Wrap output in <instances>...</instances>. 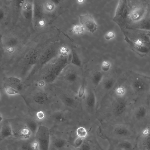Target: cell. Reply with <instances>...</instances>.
Instances as JSON below:
<instances>
[{"label": "cell", "mask_w": 150, "mask_h": 150, "mask_svg": "<svg viewBox=\"0 0 150 150\" xmlns=\"http://www.w3.org/2000/svg\"><path fill=\"white\" fill-rule=\"evenodd\" d=\"M149 93H150V90H149Z\"/></svg>", "instance_id": "cell-40"}, {"label": "cell", "mask_w": 150, "mask_h": 150, "mask_svg": "<svg viewBox=\"0 0 150 150\" xmlns=\"http://www.w3.org/2000/svg\"><path fill=\"white\" fill-rule=\"evenodd\" d=\"M148 120H149V125H150V107H149Z\"/></svg>", "instance_id": "cell-37"}, {"label": "cell", "mask_w": 150, "mask_h": 150, "mask_svg": "<svg viewBox=\"0 0 150 150\" xmlns=\"http://www.w3.org/2000/svg\"><path fill=\"white\" fill-rule=\"evenodd\" d=\"M45 115L44 112L42 111L38 112L36 114L37 118L39 120H42L45 117Z\"/></svg>", "instance_id": "cell-35"}, {"label": "cell", "mask_w": 150, "mask_h": 150, "mask_svg": "<svg viewBox=\"0 0 150 150\" xmlns=\"http://www.w3.org/2000/svg\"><path fill=\"white\" fill-rule=\"evenodd\" d=\"M84 96V102L86 106L89 109H94L96 104V97L94 91L92 90L86 89Z\"/></svg>", "instance_id": "cell-12"}, {"label": "cell", "mask_w": 150, "mask_h": 150, "mask_svg": "<svg viewBox=\"0 0 150 150\" xmlns=\"http://www.w3.org/2000/svg\"><path fill=\"white\" fill-rule=\"evenodd\" d=\"M21 11L24 16L28 19L32 17L33 4L28 1H23L21 6Z\"/></svg>", "instance_id": "cell-16"}, {"label": "cell", "mask_w": 150, "mask_h": 150, "mask_svg": "<svg viewBox=\"0 0 150 150\" xmlns=\"http://www.w3.org/2000/svg\"><path fill=\"white\" fill-rule=\"evenodd\" d=\"M42 11L46 14H51L54 12L57 5L54 1L51 0L45 1L42 3Z\"/></svg>", "instance_id": "cell-17"}, {"label": "cell", "mask_w": 150, "mask_h": 150, "mask_svg": "<svg viewBox=\"0 0 150 150\" xmlns=\"http://www.w3.org/2000/svg\"><path fill=\"white\" fill-rule=\"evenodd\" d=\"M79 18L80 23L84 28L91 33L96 30L97 25L91 15L87 14L80 16Z\"/></svg>", "instance_id": "cell-10"}, {"label": "cell", "mask_w": 150, "mask_h": 150, "mask_svg": "<svg viewBox=\"0 0 150 150\" xmlns=\"http://www.w3.org/2000/svg\"><path fill=\"white\" fill-rule=\"evenodd\" d=\"M3 80L5 82L8 84V86L15 88L21 84V80L20 79L16 77L13 76L4 77Z\"/></svg>", "instance_id": "cell-20"}, {"label": "cell", "mask_w": 150, "mask_h": 150, "mask_svg": "<svg viewBox=\"0 0 150 150\" xmlns=\"http://www.w3.org/2000/svg\"><path fill=\"white\" fill-rule=\"evenodd\" d=\"M127 107V102L124 97H119L113 104L112 112L116 116H121L126 111Z\"/></svg>", "instance_id": "cell-9"}, {"label": "cell", "mask_w": 150, "mask_h": 150, "mask_svg": "<svg viewBox=\"0 0 150 150\" xmlns=\"http://www.w3.org/2000/svg\"><path fill=\"white\" fill-rule=\"evenodd\" d=\"M103 77V73L100 71H97L94 73L92 77L91 80L93 84L98 86L102 81Z\"/></svg>", "instance_id": "cell-21"}, {"label": "cell", "mask_w": 150, "mask_h": 150, "mask_svg": "<svg viewBox=\"0 0 150 150\" xmlns=\"http://www.w3.org/2000/svg\"><path fill=\"white\" fill-rule=\"evenodd\" d=\"M116 90V93L119 97H124L126 91L125 87L122 86H120L117 87Z\"/></svg>", "instance_id": "cell-29"}, {"label": "cell", "mask_w": 150, "mask_h": 150, "mask_svg": "<svg viewBox=\"0 0 150 150\" xmlns=\"http://www.w3.org/2000/svg\"><path fill=\"white\" fill-rule=\"evenodd\" d=\"M86 91V89L84 83H83L80 86L78 92L77 96L79 98H81L85 95Z\"/></svg>", "instance_id": "cell-27"}, {"label": "cell", "mask_w": 150, "mask_h": 150, "mask_svg": "<svg viewBox=\"0 0 150 150\" xmlns=\"http://www.w3.org/2000/svg\"><path fill=\"white\" fill-rule=\"evenodd\" d=\"M36 24L39 28H43L45 26L46 24V21L44 18H40L37 21Z\"/></svg>", "instance_id": "cell-32"}, {"label": "cell", "mask_w": 150, "mask_h": 150, "mask_svg": "<svg viewBox=\"0 0 150 150\" xmlns=\"http://www.w3.org/2000/svg\"><path fill=\"white\" fill-rule=\"evenodd\" d=\"M33 100L37 104L43 105L48 102L49 98L45 93L39 91L35 93L33 97Z\"/></svg>", "instance_id": "cell-18"}, {"label": "cell", "mask_w": 150, "mask_h": 150, "mask_svg": "<svg viewBox=\"0 0 150 150\" xmlns=\"http://www.w3.org/2000/svg\"><path fill=\"white\" fill-rule=\"evenodd\" d=\"M113 21L123 31L128 27L130 18V8L127 1H119Z\"/></svg>", "instance_id": "cell-2"}, {"label": "cell", "mask_w": 150, "mask_h": 150, "mask_svg": "<svg viewBox=\"0 0 150 150\" xmlns=\"http://www.w3.org/2000/svg\"><path fill=\"white\" fill-rule=\"evenodd\" d=\"M15 50V47L11 46H7L4 49V51L6 53L9 54L13 53Z\"/></svg>", "instance_id": "cell-33"}, {"label": "cell", "mask_w": 150, "mask_h": 150, "mask_svg": "<svg viewBox=\"0 0 150 150\" xmlns=\"http://www.w3.org/2000/svg\"><path fill=\"white\" fill-rule=\"evenodd\" d=\"M110 68V64L107 61H104L102 63L101 68L103 71L107 72L109 71Z\"/></svg>", "instance_id": "cell-31"}, {"label": "cell", "mask_w": 150, "mask_h": 150, "mask_svg": "<svg viewBox=\"0 0 150 150\" xmlns=\"http://www.w3.org/2000/svg\"><path fill=\"white\" fill-rule=\"evenodd\" d=\"M148 34L150 36V31H147Z\"/></svg>", "instance_id": "cell-38"}, {"label": "cell", "mask_w": 150, "mask_h": 150, "mask_svg": "<svg viewBox=\"0 0 150 150\" xmlns=\"http://www.w3.org/2000/svg\"><path fill=\"white\" fill-rule=\"evenodd\" d=\"M137 150H150V125L144 128L137 136Z\"/></svg>", "instance_id": "cell-7"}, {"label": "cell", "mask_w": 150, "mask_h": 150, "mask_svg": "<svg viewBox=\"0 0 150 150\" xmlns=\"http://www.w3.org/2000/svg\"><path fill=\"white\" fill-rule=\"evenodd\" d=\"M84 28L83 26L80 25H76L74 26L72 28V30L75 33H80L83 30Z\"/></svg>", "instance_id": "cell-34"}, {"label": "cell", "mask_w": 150, "mask_h": 150, "mask_svg": "<svg viewBox=\"0 0 150 150\" xmlns=\"http://www.w3.org/2000/svg\"><path fill=\"white\" fill-rule=\"evenodd\" d=\"M115 35L114 33L112 31H109L107 33L105 36V38L107 40H109L113 38Z\"/></svg>", "instance_id": "cell-36"}, {"label": "cell", "mask_w": 150, "mask_h": 150, "mask_svg": "<svg viewBox=\"0 0 150 150\" xmlns=\"http://www.w3.org/2000/svg\"><path fill=\"white\" fill-rule=\"evenodd\" d=\"M1 123L0 138L3 140L11 137H13L12 129L11 123L8 121L2 122Z\"/></svg>", "instance_id": "cell-11"}, {"label": "cell", "mask_w": 150, "mask_h": 150, "mask_svg": "<svg viewBox=\"0 0 150 150\" xmlns=\"http://www.w3.org/2000/svg\"><path fill=\"white\" fill-rule=\"evenodd\" d=\"M76 134L78 136L81 138H85L87 135L86 129L82 127H79L77 129Z\"/></svg>", "instance_id": "cell-28"}, {"label": "cell", "mask_w": 150, "mask_h": 150, "mask_svg": "<svg viewBox=\"0 0 150 150\" xmlns=\"http://www.w3.org/2000/svg\"><path fill=\"white\" fill-rule=\"evenodd\" d=\"M67 64L66 59H61L50 66L45 73L43 79L47 83L54 81L61 74Z\"/></svg>", "instance_id": "cell-6"}, {"label": "cell", "mask_w": 150, "mask_h": 150, "mask_svg": "<svg viewBox=\"0 0 150 150\" xmlns=\"http://www.w3.org/2000/svg\"><path fill=\"white\" fill-rule=\"evenodd\" d=\"M63 140L58 138H55L52 140V144L54 148L57 149L61 148L63 144Z\"/></svg>", "instance_id": "cell-25"}, {"label": "cell", "mask_w": 150, "mask_h": 150, "mask_svg": "<svg viewBox=\"0 0 150 150\" xmlns=\"http://www.w3.org/2000/svg\"><path fill=\"white\" fill-rule=\"evenodd\" d=\"M25 123L34 137L39 125H38L37 122L33 120H29Z\"/></svg>", "instance_id": "cell-22"}, {"label": "cell", "mask_w": 150, "mask_h": 150, "mask_svg": "<svg viewBox=\"0 0 150 150\" xmlns=\"http://www.w3.org/2000/svg\"><path fill=\"white\" fill-rule=\"evenodd\" d=\"M136 139L121 140L118 145L119 148L121 150H137Z\"/></svg>", "instance_id": "cell-14"}, {"label": "cell", "mask_w": 150, "mask_h": 150, "mask_svg": "<svg viewBox=\"0 0 150 150\" xmlns=\"http://www.w3.org/2000/svg\"><path fill=\"white\" fill-rule=\"evenodd\" d=\"M71 60V62L74 65L78 67L81 65V62L78 57L76 54L74 53Z\"/></svg>", "instance_id": "cell-30"}, {"label": "cell", "mask_w": 150, "mask_h": 150, "mask_svg": "<svg viewBox=\"0 0 150 150\" xmlns=\"http://www.w3.org/2000/svg\"><path fill=\"white\" fill-rule=\"evenodd\" d=\"M130 86L132 91L137 94L149 92L150 77L140 75L135 76L131 80Z\"/></svg>", "instance_id": "cell-4"}, {"label": "cell", "mask_w": 150, "mask_h": 150, "mask_svg": "<svg viewBox=\"0 0 150 150\" xmlns=\"http://www.w3.org/2000/svg\"><path fill=\"white\" fill-rule=\"evenodd\" d=\"M63 102L67 106L74 107L75 105L76 101L73 98L69 96H64L63 98Z\"/></svg>", "instance_id": "cell-24"}, {"label": "cell", "mask_w": 150, "mask_h": 150, "mask_svg": "<svg viewBox=\"0 0 150 150\" xmlns=\"http://www.w3.org/2000/svg\"><path fill=\"white\" fill-rule=\"evenodd\" d=\"M79 78L78 73L75 70L69 69L66 71L64 75L65 80L71 83L75 82Z\"/></svg>", "instance_id": "cell-19"}, {"label": "cell", "mask_w": 150, "mask_h": 150, "mask_svg": "<svg viewBox=\"0 0 150 150\" xmlns=\"http://www.w3.org/2000/svg\"><path fill=\"white\" fill-rule=\"evenodd\" d=\"M11 124L13 137L23 141L29 139L33 136L25 123L24 124Z\"/></svg>", "instance_id": "cell-8"}, {"label": "cell", "mask_w": 150, "mask_h": 150, "mask_svg": "<svg viewBox=\"0 0 150 150\" xmlns=\"http://www.w3.org/2000/svg\"><path fill=\"white\" fill-rule=\"evenodd\" d=\"M39 150H49L51 138L49 128L44 125L39 126L34 136Z\"/></svg>", "instance_id": "cell-5"}, {"label": "cell", "mask_w": 150, "mask_h": 150, "mask_svg": "<svg viewBox=\"0 0 150 150\" xmlns=\"http://www.w3.org/2000/svg\"><path fill=\"white\" fill-rule=\"evenodd\" d=\"M23 141L21 146L22 150H39V145L34 137Z\"/></svg>", "instance_id": "cell-15"}, {"label": "cell", "mask_w": 150, "mask_h": 150, "mask_svg": "<svg viewBox=\"0 0 150 150\" xmlns=\"http://www.w3.org/2000/svg\"><path fill=\"white\" fill-rule=\"evenodd\" d=\"M116 83L115 80L113 79H108L103 83V86L106 90H110L112 88Z\"/></svg>", "instance_id": "cell-23"}, {"label": "cell", "mask_w": 150, "mask_h": 150, "mask_svg": "<svg viewBox=\"0 0 150 150\" xmlns=\"http://www.w3.org/2000/svg\"><path fill=\"white\" fill-rule=\"evenodd\" d=\"M78 2H79V3H82V2L83 1L82 0V1H78Z\"/></svg>", "instance_id": "cell-39"}, {"label": "cell", "mask_w": 150, "mask_h": 150, "mask_svg": "<svg viewBox=\"0 0 150 150\" xmlns=\"http://www.w3.org/2000/svg\"><path fill=\"white\" fill-rule=\"evenodd\" d=\"M127 1L130 8V21L134 23L145 16L147 11L145 3L139 1Z\"/></svg>", "instance_id": "cell-3"}, {"label": "cell", "mask_w": 150, "mask_h": 150, "mask_svg": "<svg viewBox=\"0 0 150 150\" xmlns=\"http://www.w3.org/2000/svg\"><path fill=\"white\" fill-rule=\"evenodd\" d=\"M128 28L144 31H150V17L145 16L139 21L133 23L130 27Z\"/></svg>", "instance_id": "cell-13"}, {"label": "cell", "mask_w": 150, "mask_h": 150, "mask_svg": "<svg viewBox=\"0 0 150 150\" xmlns=\"http://www.w3.org/2000/svg\"><path fill=\"white\" fill-rule=\"evenodd\" d=\"M131 48L142 56L150 54V36L147 31L127 28L123 31Z\"/></svg>", "instance_id": "cell-1"}, {"label": "cell", "mask_w": 150, "mask_h": 150, "mask_svg": "<svg viewBox=\"0 0 150 150\" xmlns=\"http://www.w3.org/2000/svg\"><path fill=\"white\" fill-rule=\"evenodd\" d=\"M5 88L6 92L9 95H16L19 93L17 89L8 85L5 86Z\"/></svg>", "instance_id": "cell-26"}]
</instances>
